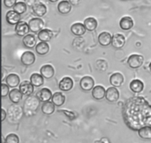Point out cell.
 Returning a JSON list of instances; mask_svg holds the SVG:
<instances>
[{"label":"cell","mask_w":151,"mask_h":143,"mask_svg":"<svg viewBox=\"0 0 151 143\" xmlns=\"http://www.w3.org/2000/svg\"><path fill=\"white\" fill-rule=\"evenodd\" d=\"M39 105L40 100L37 96H28L24 103V112L27 116H30L31 113L34 114L39 107Z\"/></svg>","instance_id":"cell-1"},{"label":"cell","mask_w":151,"mask_h":143,"mask_svg":"<svg viewBox=\"0 0 151 143\" xmlns=\"http://www.w3.org/2000/svg\"><path fill=\"white\" fill-rule=\"evenodd\" d=\"M144 63V57L141 55L133 54L128 59V64L132 69H138L141 67Z\"/></svg>","instance_id":"cell-2"},{"label":"cell","mask_w":151,"mask_h":143,"mask_svg":"<svg viewBox=\"0 0 151 143\" xmlns=\"http://www.w3.org/2000/svg\"><path fill=\"white\" fill-rule=\"evenodd\" d=\"M28 24H29V27L31 32L37 33V32H39L40 31L43 29V27L44 26V22L40 18H33L29 21Z\"/></svg>","instance_id":"cell-3"},{"label":"cell","mask_w":151,"mask_h":143,"mask_svg":"<svg viewBox=\"0 0 151 143\" xmlns=\"http://www.w3.org/2000/svg\"><path fill=\"white\" fill-rule=\"evenodd\" d=\"M80 86L81 89L86 91H89L93 89L94 86V80L91 77L85 76L80 81Z\"/></svg>","instance_id":"cell-4"},{"label":"cell","mask_w":151,"mask_h":143,"mask_svg":"<svg viewBox=\"0 0 151 143\" xmlns=\"http://www.w3.org/2000/svg\"><path fill=\"white\" fill-rule=\"evenodd\" d=\"M119 98V92L116 87H109L106 90V99L110 103H115Z\"/></svg>","instance_id":"cell-5"},{"label":"cell","mask_w":151,"mask_h":143,"mask_svg":"<svg viewBox=\"0 0 151 143\" xmlns=\"http://www.w3.org/2000/svg\"><path fill=\"white\" fill-rule=\"evenodd\" d=\"M19 89L23 95L30 96L34 91V86L31 83L30 81L24 80L19 85Z\"/></svg>","instance_id":"cell-6"},{"label":"cell","mask_w":151,"mask_h":143,"mask_svg":"<svg viewBox=\"0 0 151 143\" xmlns=\"http://www.w3.org/2000/svg\"><path fill=\"white\" fill-rule=\"evenodd\" d=\"M30 30L29 27V24L25 22H20L15 27V31L18 36L24 37L27 35Z\"/></svg>","instance_id":"cell-7"},{"label":"cell","mask_w":151,"mask_h":143,"mask_svg":"<svg viewBox=\"0 0 151 143\" xmlns=\"http://www.w3.org/2000/svg\"><path fill=\"white\" fill-rule=\"evenodd\" d=\"M6 22L7 24L10 25H15L17 24L18 23L20 22L21 20V16L15 12L14 10H9L7 13H6Z\"/></svg>","instance_id":"cell-8"},{"label":"cell","mask_w":151,"mask_h":143,"mask_svg":"<svg viewBox=\"0 0 151 143\" xmlns=\"http://www.w3.org/2000/svg\"><path fill=\"white\" fill-rule=\"evenodd\" d=\"M35 61V56L33 52L26 51L21 56V62L24 66H31Z\"/></svg>","instance_id":"cell-9"},{"label":"cell","mask_w":151,"mask_h":143,"mask_svg":"<svg viewBox=\"0 0 151 143\" xmlns=\"http://www.w3.org/2000/svg\"><path fill=\"white\" fill-rule=\"evenodd\" d=\"M125 44V38L122 34L116 33L112 38L111 45L115 49H121Z\"/></svg>","instance_id":"cell-10"},{"label":"cell","mask_w":151,"mask_h":143,"mask_svg":"<svg viewBox=\"0 0 151 143\" xmlns=\"http://www.w3.org/2000/svg\"><path fill=\"white\" fill-rule=\"evenodd\" d=\"M106 90L102 86H96L93 88L92 91H91V95L93 98L97 100H103L104 97H106Z\"/></svg>","instance_id":"cell-11"},{"label":"cell","mask_w":151,"mask_h":143,"mask_svg":"<svg viewBox=\"0 0 151 143\" xmlns=\"http://www.w3.org/2000/svg\"><path fill=\"white\" fill-rule=\"evenodd\" d=\"M73 80L69 77H65L59 83V88L63 91H69L73 88Z\"/></svg>","instance_id":"cell-12"},{"label":"cell","mask_w":151,"mask_h":143,"mask_svg":"<svg viewBox=\"0 0 151 143\" xmlns=\"http://www.w3.org/2000/svg\"><path fill=\"white\" fill-rule=\"evenodd\" d=\"M40 73L46 79H51L55 75V69L51 65L46 64L41 66L40 69Z\"/></svg>","instance_id":"cell-13"},{"label":"cell","mask_w":151,"mask_h":143,"mask_svg":"<svg viewBox=\"0 0 151 143\" xmlns=\"http://www.w3.org/2000/svg\"><path fill=\"white\" fill-rule=\"evenodd\" d=\"M112 38H113V36H111V35L109 32H103L99 35L98 42L103 47H108L110 44H111Z\"/></svg>","instance_id":"cell-14"},{"label":"cell","mask_w":151,"mask_h":143,"mask_svg":"<svg viewBox=\"0 0 151 143\" xmlns=\"http://www.w3.org/2000/svg\"><path fill=\"white\" fill-rule=\"evenodd\" d=\"M22 42H23L24 45L26 48L28 49H32L35 47H36V38L33 34H27L25 35L22 39Z\"/></svg>","instance_id":"cell-15"},{"label":"cell","mask_w":151,"mask_h":143,"mask_svg":"<svg viewBox=\"0 0 151 143\" xmlns=\"http://www.w3.org/2000/svg\"><path fill=\"white\" fill-rule=\"evenodd\" d=\"M124 83V77L119 72H116L110 77V83L114 87H120Z\"/></svg>","instance_id":"cell-16"},{"label":"cell","mask_w":151,"mask_h":143,"mask_svg":"<svg viewBox=\"0 0 151 143\" xmlns=\"http://www.w3.org/2000/svg\"><path fill=\"white\" fill-rule=\"evenodd\" d=\"M58 10L60 14H68L72 10V4L69 1H66V0L60 1L58 4Z\"/></svg>","instance_id":"cell-17"},{"label":"cell","mask_w":151,"mask_h":143,"mask_svg":"<svg viewBox=\"0 0 151 143\" xmlns=\"http://www.w3.org/2000/svg\"><path fill=\"white\" fill-rule=\"evenodd\" d=\"M37 97L39 99L40 101L45 103V102L50 101V99H52V94L50 89L47 88H43L37 93Z\"/></svg>","instance_id":"cell-18"},{"label":"cell","mask_w":151,"mask_h":143,"mask_svg":"<svg viewBox=\"0 0 151 143\" xmlns=\"http://www.w3.org/2000/svg\"><path fill=\"white\" fill-rule=\"evenodd\" d=\"M71 32L74 34L76 36H81V35H84L86 31L84 24H83L82 23H75L71 26Z\"/></svg>","instance_id":"cell-19"},{"label":"cell","mask_w":151,"mask_h":143,"mask_svg":"<svg viewBox=\"0 0 151 143\" xmlns=\"http://www.w3.org/2000/svg\"><path fill=\"white\" fill-rule=\"evenodd\" d=\"M134 26V21L130 16H124L120 19L119 27L123 30H129Z\"/></svg>","instance_id":"cell-20"},{"label":"cell","mask_w":151,"mask_h":143,"mask_svg":"<svg viewBox=\"0 0 151 143\" xmlns=\"http://www.w3.org/2000/svg\"><path fill=\"white\" fill-rule=\"evenodd\" d=\"M6 83L10 88H15L20 85V78L16 74H10L6 78Z\"/></svg>","instance_id":"cell-21"},{"label":"cell","mask_w":151,"mask_h":143,"mask_svg":"<svg viewBox=\"0 0 151 143\" xmlns=\"http://www.w3.org/2000/svg\"><path fill=\"white\" fill-rule=\"evenodd\" d=\"M22 96L23 94L18 88H13L9 93V98L10 101L14 104H17L22 100Z\"/></svg>","instance_id":"cell-22"},{"label":"cell","mask_w":151,"mask_h":143,"mask_svg":"<svg viewBox=\"0 0 151 143\" xmlns=\"http://www.w3.org/2000/svg\"><path fill=\"white\" fill-rule=\"evenodd\" d=\"M32 8L33 13L38 17H42L47 12V8L45 4L41 2L36 3Z\"/></svg>","instance_id":"cell-23"},{"label":"cell","mask_w":151,"mask_h":143,"mask_svg":"<svg viewBox=\"0 0 151 143\" xmlns=\"http://www.w3.org/2000/svg\"><path fill=\"white\" fill-rule=\"evenodd\" d=\"M130 89L134 93L142 92L144 89V83L140 80H133L130 83Z\"/></svg>","instance_id":"cell-24"},{"label":"cell","mask_w":151,"mask_h":143,"mask_svg":"<svg viewBox=\"0 0 151 143\" xmlns=\"http://www.w3.org/2000/svg\"><path fill=\"white\" fill-rule=\"evenodd\" d=\"M53 32L49 29H44L38 34V38L42 42H48L52 38Z\"/></svg>","instance_id":"cell-25"},{"label":"cell","mask_w":151,"mask_h":143,"mask_svg":"<svg viewBox=\"0 0 151 143\" xmlns=\"http://www.w3.org/2000/svg\"><path fill=\"white\" fill-rule=\"evenodd\" d=\"M66 101V97L64 94L61 92H55L53 94L52 97V102L55 104V106L60 107L63 106Z\"/></svg>","instance_id":"cell-26"},{"label":"cell","mask_w":151,"mask_h":143,"mask_svg":"<svg viewBox=\"0 0 151 143\" xmlns=\"http://www.w3.org/2000/svg\"><path fill=\"white\" fill-rule=\"evenodd\" d=\"M84 26H85L86 30L90 31H94L95 30L96 28L97 27V22L94 18L93 17H88L84 20L83 23Z\"/></svg>","instance_id":"cell-27"},{"label":"cell","mask_w":151,"mask_h":143,"mask_svg":"<svg viewBox=\"0 0 151 143\" xmlns=\"http://www.w3.org/2000/svg\"><path fill=\"white\" fill-rule=\"evenodd\" d=\"M35 51L39 55H45L50 51V46L47 42H40L35 47Z\"/></svg>","instance_id":"cell-28"},{"label":"cell","mask_w":151,"mask_h":143,"mask_svg":"<svg viewBox=\"0 0 151 143\" xmlns=\"http://www.w3.org/2000/svg\"><path fill=\"white\" fill-rule=\"evenodd\" d=\"M44 78L41 74L33 73L32 75H31L29 80L34 86L40 87L44 84Z\"/></svg>","instance_id":"cell-29"},{"label":"cell","mask_w":151,"mask_h":143,"mask_svg":"<svg viewBox=\"0 0 151 143\" xmlns=\"http://www.w3.org/2000/svg\"><path fill=\"white\" fill-rule=\"evenodd\" d=\"M55 104L52 102H45L41 106V111H42V112L44 114L50 115L54 113L55 109Z\"/></svg>","instance_id":"cell-30"},{"label":"cell","mask_w":151,"mask_h":143,"mask_svg":"<svg viewBox=\"0 0 151 143\" xmlns=\"http://www.w3.org/2000/svg\"><path fill=\"white\" fill-rule=\"evenodd\" d=\"M138 134L143 139H151V127H142L138 131Z\"/></svg>","instance_id":"cell-31"},{"label":"cell","mask_w":151,"mask_h":143,"mask_svg":"<svg viewBox=\"0 0 151 143\" xmlns=\"http://www.w3.org/2000/svg\"><path fill=\"white\" fill-rule=\"evenodd\" d=\"M27 5L26 3L24 2V1H19V2H17L15 4L13 9L15 12L21 15L23 14V13H24L27 11Z\"/></svg>","instance_id":"cell-32"},{"label":"cell","mask_w":151,"mask_h":143,"mask_svg":"<svg viewBox=\"0 0 151 143\" xmlns=\"http://www.w3.org/2000/svg\"><path fill=\"white\" fill-rule=\"evenodd\" d=\"M5 143H19V138L16 134H10L6 137Z\"/></svg>","instance_id":"cell-33"},{"label":"cell","mask_w":151,"mask_h":143,"mask_svg":"<svg viewBox=\"0 0 151 143\" xmlns=\"http://www.w3.org/2000/svg\"><path fill=\"white\" fill-rule=\"evenodd\" d=\"M10 90L9 86L7 83H1V97H4L7 95H9Z\"/></svg>","instance_id":"cell-34"},{"label":"cell","mask_w":151,"mask_h":143,"mask_svg":"<svg viewBox=\"0 0 151 143\" xmlns=\"http://www.w3.org/2000/svg\"><path fill=\"white\" fill-rule=\"evenodd\" d=\"M16 0H4V4L7 8L13 7L16 4Z\"/></svg>","instance_id":"cell-35"},{"label":"cell","mask_w":151,"mask_h":143,"mask_svg":"<svg viewBox=\"0 0 151 143\" xmlns=\"http://www.w3.org/2000/svg\"><path fill=\"white\" fill-rule=\"evenodd\" d=\"M37 1H38V0H24V2L26 3L27 5L32 7L36 4Z\"/></svg>","instance_id":"cell-36"},{"label":"cell","mask_w":151,"mask_h":143,"mask_svg":"<svg viewBox=\"0 0 151 143\" xmlns=\"http://www.w3.org/2000/svg\"><path fill=\"white\" fill-rule=\"evenodd\" d=\"M81 1L82 0H69V1L72 5H78L81 2Z\"/></svg>","instance_id":"cell-37"},{"label":"cell","mask_w":151,"mask_h":143,"mask_svg":"<svg viewBox=\"0 0 151 143\" xmlns=\"http://www.w3.org/2000/svg\"><path fill=\"white\" fill-rule=\"evenodd\" d=\"M6 115H7V114H6L5 110L2 109H1V121H4L5 119Z\"/></svg>","instance_id":"cell-38"},{"label":"cell","mask_w":151,"mask_h":143,"mask_svg":"<svg viewBox=\"0 0 151 143\" xmlns=\"http://www.w3.org/2000/svg\"><path fill=\"white\" fill-rule=\"evenodd\" d=\"M48 1H50V2L54 3V2H56V1H58V0H48Z\"/></svg>","instance_id":"cell-39"},{"label":"cell","mask_w":151,"mask_h":143,"mask_svg":"<svg viewBox=\"0 0 151 143\" xmlns=\"http://www.w3.org/2000/svg\"><path fill=\"white\" fill-rule=\"evenodd\" d=\"M149 69H150V71L151 72V62L150 63V64H149Z\"/></svg>","instance_id":"cell-40"},{"label":"cell","mask_w":151,"mask_h":143,"mask_svg":"<svg viewBox=\"0 0 151 143\" xmlns=\"http://www.w3.org/2000/svg\"><path fill=\"white\" fill-rule=\"evenodd\" d=\"M2 143H5V142H4V140H3V138H2Z\"/></svg>","instance_id":"cell-41"},{"label":"cell","mask_w":151,"mask_h":143,"mask_svg":"<svg viewBox=\"0 0 151 143\" xmlns=\"http://www.w3.org/2000/svg\"><path fill=\"white\" fill-rule=\"evenodd\" d=\"M122 1H126V0H122Z\"/></svg>","instance_id":"cell-42"}]
</instances>
